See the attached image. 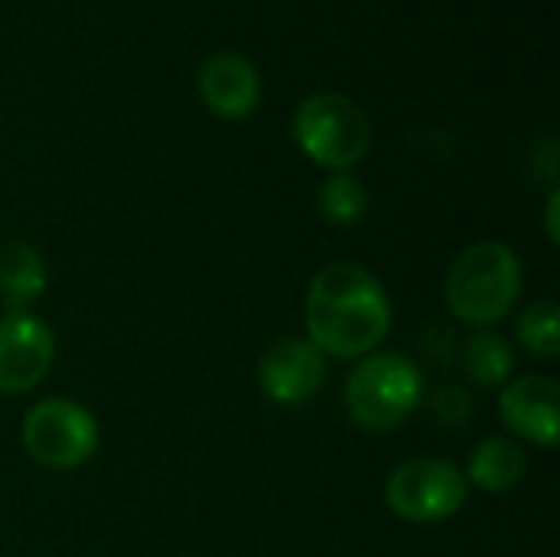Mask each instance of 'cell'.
I'll use <instances>...</instances> for the list:
<instances>
[{"label": "cell", "mask_w": 560, "mask_h": 557, "mask_svg": "<svg viewBox=\"0 0 560 557\" xmlns=\"http://www.w3.org/2000/svg\"><path fill=\"white\" fill-rule=\"evenodd\" d=\"M259 387L279 407H302L325 384V355L308 338H282L259 361Z\"/></svg>", "instance_id": "cell-8"}, {"label": "cell", "mask_w": 560, "mask_h": 557, "mask_svg": "<svg viewBox=\"0 0 560 557\" xmlns=\"http://www.w3.org/2000/svg\"><path fill=\"white\" fill-rule=\"evenodd\" d=\"M427 381L413 358L400 351H371L345 384V407L368 433L397 430L423 401Z\"/></svg>", "instance_id": "cell-3"}, {"label": "cell", "mask_w": 560, "mask_h": 557, "mask_svg": "<svg viewBox=\"0 0 560 557\" xmlns=\"http://www.w3.org/2000/svg\"><path fill=\"white\" fill-rule=\"evenodd\" d=\"M197 85L207 108L220 118H246L259 105V72L240 53L207 56Z\"/></svg>", "instance_id": "cell-10"}, {"label": "cell", "mask_w": 560, "mask_h": 557, "mask_svg": "<svg viewBox=\"0 0 560 557\" xmlns=\"http://www.w3.org/2000/svg\"><path fill=\"white\" fill-rule=\"evenodd\" d=\"M308 341L331 358H368L390 332L384 282L358 263L318 269L305 292Z\"/></svg>", "instance_id": "cell-1"}, {"label": "cell", "mask_w": 560, "mask_h": 557, "mask_svg": "<svg viewBox=\"0 0 560 557\" xmlns=\"http://www.w3.org/2000/svg\"><path fill=\"white\" fill-rule=\"evenodd\" d=\"M515 351L499 332H476L463 345V371L476 387H499L512 378Z\"/></svg>", "instance_id": "cell-13"}, {"label": "cell", "mask_w": 560, "mask_h": 557, "mask_svg": "<svg viewBox=\"0 0 560 557\" xmlns=\"http://www.w3.org/2000/svg\"><path fill=\"white\" fill-rule=\"evenodd\" d=\"M56 341L33 312H3L0 318V394L33 391L52 368Z\"/></svg>", "instance_id": "cell-7"}, {"label": "cell", "mask_w": 560, "mask_h": 557, "mask_svg": "<svg viewBox=\"0 0 560 557\" xmlns=\"http://www.w3.org/2000/svg\"><path fill=\"white\" fill-rule=\"evenodd\" d=\"M318 210H322V217L328 223L351 227V223H358L368 213V190H364V184L354 174L335 171L318 187Z\"/></svg>", "instance_id": "cell-14"}, {"label": "cell", "mask_w": 560, "mask_h": 557, "mask_svg": "<svg viewBox=\"0 0 560 557\" xmlns=\"http://www.w3.org/2000/svg\"><path fill=\"white\" fill-rule=\"evenodd\" d=\"M522 295V263L518 253L499 240H482L466 246L446 276L450 312L476 328L499 325Z\"/></svg>", "instance_id": "cell-2"}, {"label": "cell", "mask_w": 560, "mask_h": 557, "mask_svg": "<svg viewBox=\"0 0 560 557\" xmlns=\"http://www.w3.org/2000/svg\"><path fill=\"white\" fill-rule=\"evenodd\" d=\"M299 148L328 171H348L371 151V121L358 102L338 92L308 95L292 118Z\"/></svg>", "instance_id": "cell-4"}, {"label": "cell", "mask_w": 560, "mask_h": 557, "mask_svg": "<svg viewBox=\"0 0 560 557\" xmlns=\"http://www.w3.org/2000/svg\"><path fill=\"white\" fill-rule=\"evenodd\" d=\"M525 469H528V456L515 440L489 437L472 450L466 483H472L482 492H509L525 479Z\"/></svg>", "instance_id": "cell-12"}, {"label": "cell", "mask_w": 560, "mask_h": 557, "mask_svg": "<svg viewBox=\"0 0 560 557\" xmlns=\"http://www.w3.org/2000/svg\"><path fill=\"white\" fill-rule=\"evenodd\" d=\"M469 496V483L456 463L440 456H417L397 466L387 479V509L413 525H433L453 519Z\"/></svg>", "instance_id": "cell-6"}, {"label": "cell", "mask_w": 560, "mask_h": 557, "mask_svg": "<svg viewBox=\"0 0 560 557\" xmlns=\"http://www.w3.org/2000/svg\"><path fill=\"white\" fill-rule=\"evenodd\" d=\"M20 440L33 463L46 469H75L95 456L98 423L82 404L69 397H46L26 410Z\"/></svg>", "instance_id": "cell-5"}, {"label": "cell", "mask_w": 560, "mask_h": 557, "mask_svg": "<svg viewBox=\"0 0 560 557\" xmlns=\"http://www.w3.org/2000/svg\"><path fill=\"white\" fill-rule=\"evenodd\" d=\"M558 401V381L541 378V374H525V378H515L505 384V391L499 397V414L515 437H522L541 450H555L560 433Z\"/></svg>", "instance_id": "cell-9"}, {"label": "cell", "mask_w": 560, "mask_h": 557, "mask_svg": "<svg viewBox=\"0 0 560 557\" xmlns=\"http://www.w3.org/2000/svg\"><path fill=\"white\" fill-rule=\"evenodd\" d=\"M558 210H560V190L555 187V190H551V197H548V207H545V227H548V240H551V243H560Z\"/></svg>", "instance_id": "cell-17"}, {"label": "cell", "mask_w": 560, "mask_h": 557, "mask_svg": "<svg viewBox=\"0 0 560 557\" xmlns=\"http://www.w3.org/2000/svg\"><path fill=\"white\" fill-rule=\"evenodd\" d=\"M515 338L525 351L538 358H558L560 355V309L555 299H541L528 305L515 325Z\"/></svg>", "instance_id": "cell-15"}, {"label": "cell", "mask_w": 560, "mask_h": 557, "mask_svg": "<svg viewBox=\"0 0 560 557\" xmlns=\"http://www.w3.org/2000/svg\"><path fill=\"white\" fill-rule=\"evenodd\" d=\"M46 259L36 246L23 240L0 243V302L3 312H30V305L46 292Z\"/></svg>", "instance_id": "cell-11"}, {"label": "cell", "mask_w": 560, "mask_h": 557, "mask_svg": "<svg viewBox=\"0 0 560 557\" xmlns=\"http://www.w3.org/2000/svg\"><path fill=\"white\" fill-rule=\"evenodd\" d=\"M433 414H436V420H440V423H446V427H459V423H466V420H469V414H472V401H469V394H466L463 387L446 384V387H436V394H433Z\"/></svg>", "instance_id": "cell-16"}]
</instances>
